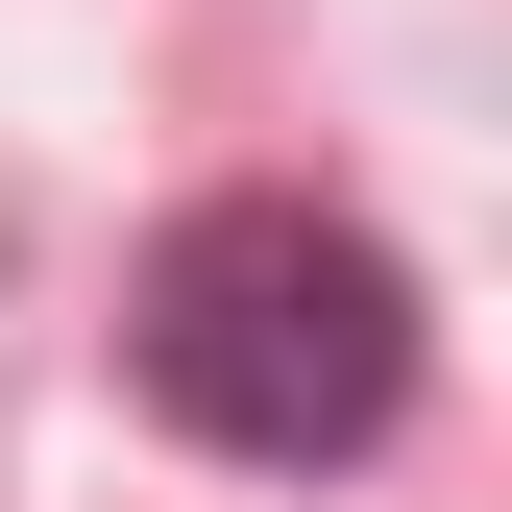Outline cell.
Returning <instances> with one entry per match:
<instances>
[{"mask_svg":"<svg viewBox=\"0 0 512 512\" xmlns=\"http://www.w3.org/2000/svg\"><path fill=\"white\" fill-rule=\"evenodd\" d=\"M415 366H439V317H415V269L342 196H196L122 269V391L171 439H220V464H269V488L366 464L415 415Z\"/></svg>","mask_w":512,"mask_h":512,"instance_id":"cell-1","label":"cell"}]
</instances>
